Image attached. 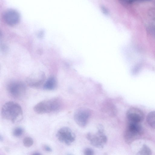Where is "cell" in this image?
<instances>
[{
    "label": "cell",
    "instance_id": "7402d4cb",
    "mask_svg": "<svg viewBox=\"0 0 155 155\" xmlns=\"http://www.w3.org/2000/svg\"><path fill=\"white\" fill-rule=\"evenodd\" d=\"M134 2L136 1H149L151 0H132Z\"/></svg>",
    "mask_w": 155,
    "mask_h": 155
},
{
    "label": "cell",
    "instance_id": "7c38bea8",
    "mask_svg": "<svg viewBox=\"0 0 155 155\" xmlns=\"http://www.w3.org/2000/svg\"><path fill=\"white\" fill-rule=\"evenodd\" d=\"M147 120L149 125L152 128L155 129V111L149 113Z\"/></svg>",
    "mask_w": 155,
    "mask_h": 155
},
{
    "label": "cell",
    "instance_id": "ac0fdd59",
    "mask_svg": "<svg viewBox=\"0 0 155 155\" xmlns=\"http://www.w3.org/2000/svg\"><path fill=\"white\" fill-rule=\"evenodd\" d=\"M101 12L104 15H109V11L105 6L104 5L101 6Z\"/></svg>",
    "mask_w": 155,
    "mask_h": 155
},
{
    "label": "cell",
    "instance_id": "d6986e66",
    "mask_svg": "<svg viewBox=\"0 0 155 155\" xmlns=\"http://www.w3.org/2000/svg\"><path fill=\"white\" fill-rule=\"evenodd\" d=\"M140 64L136 65L133 68V72L134 74H135L138 72L140 70L141 67Z\"/></svg>",
    "mask_w": 155,
    "mask_h": 155
},
{
    "label": "cell",
    "instance_id": "2e32d148",
    "mask_svg": "<svg viewBox=\"0 0 155 155\" xmlns=\"http://www.w3.org/2000/svg\"><path fill=\"white\" fill-rule=\"evenodd\" d=\"M148 31L155 37V19L153 22L147 28Z\"/></svg>",
    "mask_w": 155,
    "mask_h": 155
},
{
    "label": "cell",
    "instance_id": "8992f818",
    "mask_svg": "<svg viewBox=\"0 0 155 155\" xmlns=\"http://www.w3.org/2000/svg\"><path fill=\"white\" fill-rule=\"evenodd\" d=\"M56 136L59 141L68 145L73 143L75 139L74 134L68 127H63L59 129Z\"/></svg>",
    "mask_w": 155,
    "mask_h": 155
},
{
    "label": "cell",
    "instance_id": "603a6c76",
    "mask_svg": "<svg viewBox=\"0 0 155 155\" xmlns=\"http://www.w3.org/2000/svg\"><path fill=\"white\" fill-rule=\"evenodd\" d=\"M33 154H35V155H40V154H41L40 153L38 152H35Z\"/></svg>",
    "mask_w": 155,
    "mask_h": 155
},
{
    "label": "cell",
    "instance_id": "ffe728a7",
    "mask_svg": "<svg viewBox=\"0 0 155 155\" xmlns=\"http://www.w3.org/2000/svg\"><path fill=\"white\" fill-rule=\"evenodd\" d=\"M43 148L45 151L47 152H51L52 151L51 148L47 145H44L43 146Z\"/></svg>",
    "mask_w": 155,
    "mask_h": 155
},
{
    "label": "cell",
    "instance_id": "277c9868",
    "mask_svg": "<svg viewBox=\"0 0 155 155\" xmlns=\"http://www.w3.org/2000/svg\"><path fill=\"white\" fill-rule=\"evenodd\" d=\"M86 137L92 145L98 148H103L107 141L103 127L100 124L98 126L96 133H88Z\"/></svg>",
    "mask_w": 155,
    "mask_h": 155
},
{
    "label": "cell",
    "instance_id": "5bb4252c",
    "mask_svg": "<svg viewBox=\"0 0 155 155\" xmlns=\"http://www.w3.org/2000/svg\"><path fill=\"white\" fill-rule=\"evenodd\" d=\"M23 143L25 146L27 147H31L33 144V140L31 137H27L24 138Z\"/></svg>",
    "mask_w": 155,
    "mask_h": 155
},
{
    "label": "cell",
    "instance_id": "30bf717a",
    "mask_svg": "<svg viewBox=\"0 0 155 155\" xmlns=\"http://www.w3.org/2000/svg\"><path fill=\"white\" fill-rule=\"evenodd\" d=\"M3 18L7 24L13 26L16 25L19 22L20 16L18 12L11 9L7 10L5 12Z\"/></svg>",
    "mask_w": 155,
    "mask_h": 155
},
{
    "label": "cell",
    "instance_id": "9a60e30c",
    "mask_svg": "<svg viewBox=\"0 0 155 155\" xmlns=\"http://www.w3.org/2000/svg\"><path fill=\"white\" fill-rule=\"evenodd\" d=\"M23 129L21 127H18L15 128L13 131V136L16 137L21 136L23 134Z\"/></svg>",
    "mask_w": 155,
    "mask_h": 155
},
{
    "label": "cell",
    "instance_id": "cb8c5ba5",
    "mask_svg": "<svg viewBox=\"0 0 155 155\" xmlns=\"http://www.w3.org/2000/svg\"><path fill=\"white\" fill-rule=\"evenodd\" d=\"M3 139V138L2 137V135H0V140L1 141H2Z\"/></svg>",
    "mask_w": 155,
    "mask_h": 155
},
{
    "label": "cell",
    "instance_id": "8fae6325",
    "mask_svg": "<svg viewBox=\"0 0 155 155\" xmlns=\"http://www.w3.org/2000/svg\"><path fill=\"white\" fill-rule=\"evenodd\" d=\"M57 85L56 79L54 77L51 76L44 83L43 88L47 90H52L56 88Z\"/></svg>",
    "mask_w": 155,
    "mask_h": 155
},
{
    "label": "cell",
    "instance_id": "e0dca14e",
    "mask_svg": "<svg viewBox=\"0 0 155 155\" xmlns=\"http://www.w3.org/2000/svg\"><path fill=\"white\" fill-rule=\"evenodd\" d=\"M84 154L86 155H93L94 154V150L90 148H86L84 151Z\"/></svg>",
    "mask_w": 155,
    "mask_h": 155
},
{
    "label": "cell",
    "instance_id": "5b68a950",
    "mask_svg": "<svg viewBox=\"0 0 155 155\" xmlns=\"http://www.w3.org/2000/svg\"><path fill=\"white\" fill-rule=\"evenodd\" d=\"M7 88L10 94L17 99H20L23 97L26 90L25 84L19 81H13L10 82L8 85Z\"/></svg>",
    "mask_w": 155,
    "mask_h": 155
},
{
    "label": "cell",
    "instance_id": "9c48e42d",
    "mask_svg": "<svg viewBox=\"0 0 155 155\" xmlns=\"http://www.w3.org/2000/svg\"><path fill=\"white\" fill-rule=\"evenodd\" d=\"M126 116L129 122L138 123L142 122L144 117L141 110L135 107L131 108L127 110Z\"/></svg>",
    "mask_w": 155,
    "mask_h": 155
},
{
    "label": "cell",
    "instance_id": "7a4b0ae2",
    "mask_svg": "<svg viewBox=\"0 0 155 155\" xmlns=\"http://www.w3.org/2000/svg\"><path fill=\"white\" fill-rule=\"evenodd\" d=\"M62 102L59 98H54L41 101L34 107L35 111L38 114H43L55 112L61 107Z\"/></svg>",
    "mask_w": 155,
    "mask_h": 155
},
{
    "label": "cell",
    "instance_id": "ba28073f",
    "mask_svg": "<svg viewBox=\"0 0 155 155\" xmlns=\"http://www.w3.org/2000/svg\"><path fill=\"white\" fill-rule=\"evenodd\" d=\"M45 75L41 71L35 72L30 75L27 79L29 85L32 87H38L41 85L45 79Z\"/></svg>",
    "mask_w": 155,
    "mask_h": 155
},
{
    "label": "cell",
    "instance_id": "3957f363",
    "mask_svg": "<svg viewBox=\"0 0 155 155\" xmlns=\"http://www.w3.org/2000/svg\"><path fill=\"white\" fill-rule=\"evenodd\" d=\"M143 129L140 123L129 122L124 134V139L126 143L130 144L142 136Z\"/></svg>",
    "mask_w": 155,
    "mask_h": 155
},
{
    "label": "cell",
    "instance_id": "4fadbf2b",
    "mask_svg": "<svg viewBox=\"0 0 155 155\" xmlns=\"http://www.w3.org/2000/svg\"><path fill=\"white\" fill-rule=\"evenodd\" d=\"M138 154L139 155H151L152 154V151L150 149L147 145H143L140 150L138 152Z\"/></svg>",
    "mask_w": 155,
    "mask_h": 155
},
{
    "label": "cell",
    "instance_id": "6da1fadb",
    "mask_svg": "<svg viewBox=\"0 0 155 155\" xmlns=\"http://www.w3.org/2000/svg\"><path fill=\"white\" fill-rule=\"evenodd\" d=\"M1 114L3 118L15 123L21 119L23 111L19 104L10 101L6 103L3 106Z\"/></svg>",
    "mask_w": 155,
    "mask_h": 155
},
{
    "label": "cell",
    "instance_id": "52a82bcc",
    "mask_svg": "<svg viewBox=\"0 0 155 155\" xmlns=\"http://www.w3.org/2000/svg\"><path fill=\"white\" fill-rule=\"evenodd\" d=\"M91 114L88 108L81 107L77 109L74 114V119L76 123L81 127H85L88 123Z\"/></svg>",
    "mask_w": 155,
    "mask_h": 155
},
{
    "label": "cell",
    "instance_id": "44dd1931",
    "mask_svg": "<svg viewBox=\"0 0 155 155\" xmlns=\"http://www.w3.org/2000/svg\"><path fill=\"white\" fill-rule=\"evenodd\" d=\"M122 2L126 3V4H130V0H119Z\"/></svg>",
    "mask_w": 155,
    "mask_h": 155
}]
</instances>
